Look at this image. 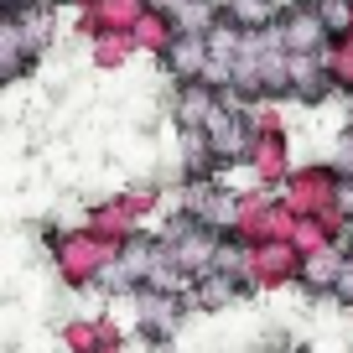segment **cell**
Listing matches in <instances>:
<instances>
[{
	"label": "cell",
	"mask_w": 353,
	"mask_h": 353,
	"mask_svg": "<svg viewBox=\"0 0 353 353\" xmlns=\"http://www.w3.org/2000/svg\"><path fill=\"white\" fill-rule=\"evenodd\" d=\"M176 260L182 265H192V270H213V239H203V234H188V239L176 244Z\"/></svg>",
	"instance_id": "6da1fadb"
},
{
	"label": "cell",
	"mask_w": 353,
	"mask_h": 353,
	"mask_svg": "<svg viewBox=\"0 0 353 353\" xmlns=\"http://www.w3.org/2000/svg\"><path fill=\"white\" fill-rule=\"evenodd\" d=\"M234 16L239 21H265V0H234Z\"/></svg>",
	"instance_id": "7a4b0ae2"
},
{
	"label": "cell",
	"mask_w": 353,
	"mask_h": 353,
	"mask_svg": "<svg viewBox=\"0 0 353 353\" xmlns=\"http://www.w3.org/2000/svg\"><path fill=\"white\" fill-rule=\"evenodd\" d=\"M338 291L353 301V265H343V270H338Z\"/></svg>",
	"instance_id": "3957f363"
}]
</instances>
